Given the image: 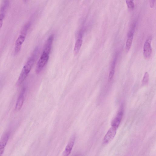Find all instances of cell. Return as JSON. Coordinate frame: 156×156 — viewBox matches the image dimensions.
<instances>
[{
    "instance_id": "1",
    "label": "cell",
    "mask_w": 156,
    "mask_h": 156,
    "mask_svg": "<svg viewBox=\"0 0 156 156\" xmlns=\"http://www.w3.org/2000/svg\"><path fill=\"white\" fill-rule=\"evenodd\" d=\"M35 61V56L34 54L29 58L23 67L17 82L18 85H20L25 80L32 69Z\"/></svg>"
},
{
    "instance_id": "2",
    "label": "cell",
    "mask_w": 156,
    "mask_h": 156,
    "mask_svg": "<svg viewBox=\"0 0 156 156\" xmlns=\"http://www.w3.org/2000/svg\"><path fill=\"white\" fill-rule=\"evenodd\" d=\"M50 54L49 53L43 51L37 65L36 71L37 74L40 73L48 63Z\"/></svg>"
},
{
    "instance_id": "3",
    "label": "cell",
    "mask_w": 156,
    "mask_h": 156,
    "mask_svg": "<svg viewBox=\"0 0 156 156\" xmlns=\"http://www.w3.org/2000/svg\"><path fill=\"white\" fill-rule=\"evenodd\" d=\"M117 129V128L112 126L109 129L103 139L104 144H107L112 141L116 134Z\"/></svg>"
},
{
    "instance_id": "4",
    "label": "cell",
    "mask_w": 156,
    "mask_h": 156,
    "mask_svg": "<svg viewBox=\"0 0 156 156\" xmlns=\"http://www.w3.org/2000/svg\"><path fill=\"white\" fill-rule=\"evenodd\" d=\"M151 37H149L145 43L143 47V55L144 58L148 59L151 55L152 48L151 46Z\"/></svg>"
},
{
    "instance_id": "5",
    "label": "cell",
    "mask_w": 156,
    "mask_h": 156,
    "mask_svg": "<svg viewBox=\"0 0 156 156\" xmlns=\"http://www.w3.org/2000/svg\"><path fill=\"white\" fill-rule=\"evenodd\" d=\"M123 114V109L121 108L117 114L111 122L112 126L115 127L117 129L119 126Z\"/></svg>"
},
{
    "instance_id": "6",
    "label": "cell",
    "mask_w": 156,
    "mask_h": 156,
    "mask_svg": "<svg viewBox=\"0 0 156 156\" xmlns=\"http://www.w3.org/2000/svg\"><path fill=\"white\" fill-rule=\"evenodd\" d=\"M26 36L21 34L15 42V52L16 54L18 53L20 51L22 45L25 41Z\"/></svg>"
},
{
    "instance_id": "7",
    "label": "cell",
    "mask_w": 156,
    "mask_h": 156,
    "mask_svg": "<svg viewBox=\"0 0 156 156\" xmlns=\"http://www.w3.org/2000/svg\"><path fill=\"white\" fill-rule=\"evenodd\" d=\"M75 140V136L74 135L72 136L68 143L65 151L63 153L64 156H68L70 154L74 146Z\"/></svg>"
},
{
    "instance_id": "8",
    "label": "cell",
    "mask_w": 156,
    "mask_h": 156,
    "mask_svg": "<svg viewBox=\"0 0 156 156\" xmlns=\"http://www.w3.org/2000/svg\"><path fill=\"white\" fill-rule=\"evenodd\" d=\"M79 38L75 42L74 49V52L76 55L79 52L82 44L83 40L82 38V33L81 32L79 33Z\"/></svg>"
},
{
    "instance_id": "9",
    "label": "cell",
    "mask_w": 156,
    "mask_h": 156,
    "mask_svg": "<svg viewBox=\"0 0 156 156\" xmlns=\"http://www.w3.org/2000/svg\"><path fill=\"white\" fill-rule=\"evenodd\" d=\"M25 91V89L24 88L22 89L21 93L19 95L18 99L16 106V110L18 111L21 110L23 105L24 102V94Z\"/></svg>"
},
{
    "instance_id": "10",
    "label": "cell",
    "mask_w": 156,
    "mask_h": 156,
    "mask_svg": "<svg viewBox=\"0 0 156 156\" xmlns=\"http://www.w3.org/2000/svg\"><path fill=\"white\" fill-rule=\"evenodd\" d=\"M10 134L9 132L5 133L0 140V150H4L8 141Z\"/></svg>"
},
{
    "instance_id": "11",
    "label": "cell",
    "mask_w": 156,
    "mask_h": 156,
    "mask_svg": "<svg viewBox=\"0 0 156 156\" xmlns=\"http://www.w3.org/2000/svg\"><path fill=\"white\" fill-rule=\"evenodd\" d=\"M133 37H128L126 46V50L128 52L131 48L132 45Z\"/></svg>"
},
{
    "instance_id": "12",
    "label": "cell",
    "mask_w": 156,
    "mask_h": 156,
    "mask_svg": "<svg viewBox=\"0 0 156 156\" xmlns=\"http://www.w3.org/2000/svg\"><path fill=\"white\" fill-rule=\"evenodd\" d=\"M30 23L28 22L24 26L21 31V34L26 36L27 31L30 26Z\"/></svg>"
},
{
    "instance_id": "13",
    "label": "cell",
    "mask_w": 156,
    "mask_h": 156,
    "mask_svg": "<svg viewBox=\"0 0 156 156\" xmlns=\"http://www.w3.org/2000/svg\"><path fill=\"white\" fill-rule=\"evenodd\" d=\"M134 0H126V3L129 9L133 10L134 8Z\"/></svg>"
},
{
    "instance_id": "14",
    "label": "cell",
    "mask_w": 156,
    "mask_h": 156,
    "mask_svg": "<svg viewBox=\"0 0 156 156\" xmlns=\"http://www.w3.org/2000/svg\"><path fill=\"white\" fill-rule=\"evenodd\" d=\"M149 80V75L147 72H146L144 75L143 80V84L145 85L147 84Z\"/></svg>"
},
{
    "instance_id": "15",
    "label": "cell",
    "mask_w": 156,
    "mask_h": 156,
    "mask_svg": "<svg viewBox=\"0 0 156 156\" xmlns=\"http://www.w3.org/2000/svg\"><path fill=\"white\" fill-rule=\"evenodd\" d=\"M115 73V69H111V70L109 73L108 78V81L110 82L112 80L113 77Z\"/></svg>"
},
{
    "instance_id": "16",
    "label": "cell",
    "mask_w": 156,
    "mask_h": 156,
    "mask_svg": "<svg viewBox=\"0 0 156 156\" xmlns=\"http://www.w3.org/2000/svg\"><path fill=\"white\" fill-rule=\"evenodd\" d=\"M5 14L4 13L0 14V29L2 27L3 24V21L4 18Z\"/></svg>"
},
{
    "instance_id": "17",
    "label": "cell",
    "mask_w": 156,
    "mask_h": 156,
    "mask_svg": "<svg viewBox=\"0 0 156 156\" xmlns=\"http://www.w3.org/2000/svg\"><path fill=\"white\" fill-rule=\"evenodd\" d=\"M155 2V0H150V6L151 8L153 7Z\"/></svg>"
},
{
    "instance_id": "18",
    "label": "cell",
    "mask_w": 156,
    "mask_h": 156,
    "mask_svg": "<svg viewBox=\"0 0 156 156\" xmlns=\"http://www.w3.org/2000/svg\"><path fill=\"white\" fill-rule=\"evenodd\" d=\"M116 63L114 61L113 62V63L112 64L111 66V69H115V67Z\"/></svg>"
},
{
    "instance_id": "19",
    "label": "cell",
    "mask_w": 156,
    "mask_h": 156,
    "mask_svg": "<svg viewBox=\"0 0 156 156\" xmlns=\"http://www.w3.org/2000/svg\"><path fill=\"white\" fill-rule=\"evenodd\" d=\"M4 152V150H0V156H1Z\"/></svg>"
}]
</instances>
